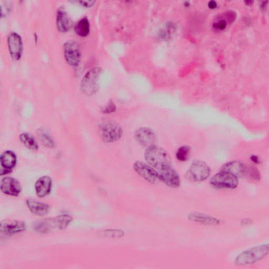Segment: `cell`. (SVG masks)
I'll list each match as a JSON object with an SVG mask.
<instances>
[{
    "instance_id": "obj_17",
    "label": "cell",
    "mask_w": 269,
    "mask_h": 269,
    "mask_svg": "<svg viewBox=\"0 0 269 269\" xmlns=\"http://www.w3.org/2000/svg\"><path fill=\"white\" fill-rule=\"evenodd\" d=\"M52 181L47 176L41 177L36 182L35 189L36 195L40 198H44L51 192Z\"/></svg>"
},
{
    "instance_id": "obj_26",
    "label": "cell",
    "mask_w": 269,
    "mask_h": 269,
    "mask_svg": "<svg viewBox=\"0 0 269 269\" xmlns=\"http://www.w3.org/2000/svg\"><path fill=\"white\" fill-rule=\"evenodd\" d=\"M245 176H247L252 181L257 182L260 180V172L254 167L248 166Z\"/></svg>"
},
{
    "instance_id": "obj_28",
    "label": "cell",
    "mask_w": 269,
    "mask_h": 269,
    "mask_svg": "<svg viewBox=\"0 0 269 269\" xmlns=\"http://www.w3.org/2000/svg\"><path fill=\"white\" fill-rule=\"evenodd\" d=\"M116 109L115 106L114 105L113 103H112V104H110V105H108L105 108H104V112H108V110H110V112H113L114 110Z\"/></svg>"
},
{
    "instance_id": "obj_13",
    "label": "cell",
    "mask_w": 269,
    "mask_h": 269,
    "mask_svg": "<svg viewBox=\"0 0 269 269\" xmlns=\"http://www.w3.org/2000/svg\"><path fill=\"white\" fill-rule=\"evenodd\" d=\"M26 230V224L19 220H6L1 223L0 231L4 235L12 236L24 232Z\"/></svg>"
},
{
    "instance_id": "obj_4",
    "label": "cell",
    "mask_w": 269,
    "mask_h": 269,
    "mask_svg": "<svg viewBox=\"0 0 269 269\" xmlns=\"http://www.w3.org/2000/svg\"><path fill=\"white\" fill-rule=\"evenodd\" d=\"M268 254V245L256 246L242 252L234 261L236 266L250 265L260 262Z\"/></svg>"
},
{
    "instance_id": "obj_2",
    "label": "cell",
    "mask_w": 269,
    "mask_h": 269,
    "mask_svg": "<svg viewBox=\"0 0 269 269\" xmlns=\"http://www.w3.org/2000/svg\"><path fill=\"white\" fill-rule=\"evenodd\" d=\"M98 130L101 139L107 143L118 142L122 138L124 133L120 124L109 119L102 120L98 124Z\"/></svg>"
},
{
    "instance_id": "obj_3",
    "label": "cell",
    "mask_w": 269,
    "mask_h": 269,
    "mask_svg": "<svg viewBox=\"0 0 269 269\" xmlns=\"http://www.w3.org/2000/svg\"><path fill=\"white\" fill-rule=\"evenodd\" d=\"M73 221V218L68 214H64L56 218H48L38 222L35 230L41 234H47L56 230H64Z\"/></svg>"
},
{
    "instance_id": "obj_29",
    "label": "cell",
    "mask_w": 269,
    "mask_h": 269,
    "mask_svg": "<svg viewBox=\"0 0 269 269\" xmlns=\"http://www.w3.org/2000/svg\"><path fill=\"white\" fill-rule=\"evenodd\" d=\"M251 160L252 162L256 164H258L260 162V158H258V157L256 156V155H253V156H252Z\"/></svg>"
},
{
    "instance_id": "obj_5",
    "label": "cell",
    "mask_w": 269,
    "mask_h": 269,
    "mask_svg": "<svg viewBox=\"0 0 269 269\" xmlns=\"http://www.w3.org/2000/svg\"><path fill=\"white\" fill-rule=\"evenodd\" d=\"M211 173L209 166L202 160L192 162L186 173V177L189 180L198 182L208 180Z\"/></svg>"
},
{
    "instance_id": "obj_25",
    "label": "cell",
    "mask_w": 269,
    "mask_h": 269,
    "mask_svg": "<svg viewBox=\"0 0 269 269\" xmlns=\"http://www.w3.org/2000/svg\"><path fill=\"white\" fill-rule=\"evenodd\" d=\"M234 18V16L231 12L226 14V18L224 14L214 22V26L217 30H224L226 27V24L228 23L226 22V20L228 22H232Z\"/></svg>"
},
{
    "instance_id": "obj_14",
    "label": "cell",
    "mask_w": 269,
    "mask_h": 269,
    "mask_svg": "<svg viewBox=\"0 0 269 269\" xmlns=\"http://www.w3.org/2000/svg\"><path fill=\"white\" fill-rule=\"evenodd\" d=\"M2 192L12 196H18L22 192V186L18 181L12 178H6L1 182Z\"/></svg>"
},
{
    "instance_id": "obj_24",
    "label": "cell",
    "mask_w": 269,
    "mask_h": 269,
    "mask_svg": "<svg viewBox=\"0 0 269 269\" xmlns=\"http://www.w3.org/2000/svg\"><path fill=\"white\" fill-rule=\"evenodd\" d=\"M191 149L188 146L180 147L176 152V158L180 162L188 161L190 156Z\"/></svg>"
},
{
    "instance_id": "obj_19",
    "label": "cell",
    "mask_w": 269,
    "mask_h": 269,
    "mask_svg": "<svg viewBox=\"0 0 269 269\" xmlns=\"http://www.w3.org/2000/svg\"><path fill=\"white\" fill-rule=\"evenodd\" d=\"M192 222L204 225L216 226L221 224V220L214 217L198 212H193L188 215Z\"/></svg>"
},
{
    "instance_id": "obj_27",
    "label": "cell",
    "mask_w": 269,
    "mask_h": 269,
    "mask_svg": "<svg viewBox=\"0 0 269 269\" xmlns=\"http://www.w3.org/2000/svg\"><path fill=\"white\" fill-rule=\"evenodd\" d=\"M80 4H81V5L86 6V7H90L91 6H92L95 4L96 2L94 1H82L79 2Z\"/></svg>"
},
{
    "instance_id": "obj_6",
    "label": "cell",
    "mask_w": 269,
    "mask_h": 269,
    "mask_svg": "<svg viewBox=\"0 0 269 269\" xmlns=\"http://www.w3.org/2000/svg\"><path fill=\"white\" fill-rule=\"evenodd\" d=\"M102 70L99 67L92 68L82 78L81 82V90L84 94L92 96L99 88V80Z\"/></svg>"
},
{
    "instance_id": "obj_8",
    "label": "cell",
    "mask_w": 269,
    "mask_h": 269,
    "mask_svg": "<svg viewBox=\"0 0 269 269\" xmlns=\"http://www.w3.org/2000/svg\"><path fill=\"white\" fill-rule=\"evenodd\" d=\"M133 170L142 178L150 184H156L159 180L158 172L148 163L136 161L133 164Z\"/></svg>"
},
{
    "instance_id": "obj_22",
    "label": "cell",
    "mask_w": 269,
    "mask_h": 269,
    "mask_svg": "<svg viewBox=\"0 0 269 269\" xmlns=\"http://www.w3.org/2000/svg\"><path fill=\"white\" fill-rule=\"evenodd\" d=\"M20 140L28 149L33 151H37L38 150V144L34 138L30 134L28 133L20 134Z\"/></svg>"
},
{
    "instance_id": "obj_20",
    "label": "cell",
    "mask_w": 269,
    "mask_h": 269,
    "mask_svg": "<svg viewBox=\"0 0 269 269\" xmlns=\"http://www.w3.org/2000/svg\"><path fill=\"white\" fill-rule=\"evenodd\" d=\"M56 26L62 32H67L70 26V18L64 8H59L56 14Z\"/></svg>"
},
{
    "instance_id": "obj_23",
    "label": "cell",
    "mask_w": 269,
    "mask_h": 269,
    "mask_svg": "<svg viewBox=\"0 0 269 269\" xmlns=\"http://www.w3.org/2000/svg\"><path fill=\"white\" fill-rule=\"evenodd\" d=\"M38 136L45 146L50 148L54 147L55 144L52 138L44 130L42 129L38 130Z\"/></svg>"
},
{
    "instance_id": "obj_15",
    "label": "cell",
    "mask_w": 269,
    "mask_h": 269,
    "mask_svg": "<svg viewBox=\"0 0 269 269\" xmlns=\"http://www.w3.org/2000/svg\"><path fill=\"white\" fill-rule=\"evenodd\" d=\"M247 166L240 161H232L224 164L220 170L228 172L237 178L245 176Z\"/></svg>"
},
{
    "instance_id": "obj_12",
    "label": "cell",
    "mask_w": 269,
    "mask_h": 269,
    "mask_svg": "<svg viewBox=\"0 0 269 269\" xmlns=\"http://www.w3.org/2000/svg\"><path fill=\"white\" fill-rule=\"evenodd\" d=\"M8 44L10 54L13 59L18 60L23 52V43L22 37L17 33H10L8 37Z\"/></svg>"
},
{
    "instance_id": "obj_11",
    "label": "cell",
    "mask_w": 269,
    "mask_h": 269,
    "mask_svg": "<svg viewBox=\"0 0 269 269\" xmlns=\"http://www.w3.org/2000/svg\"><path fill=\"white\" fill-rule=\"evenodd\" d=\"M159 180L168 187L176 188L180 184V178L178 172L172 166L158 170Z\"/></svg>"
},
{
    "instance_id": "obj_9",
    "label": "cell",
    "mask_w": 269,
    "mask_h": 269,
    "mask_svg": "<svg viewBox=\"0 0 269 269\" xmlns=\"http://www.w3.org/2000/svg\"><path fill=\"white\" fill-rule=\"evenodd\" d=\"M64 58L68 64L71 66H78L81 58L80 45L74 40H70L64 44Z\"/></svg>"
},
{
    "instance_id": "obj_21",
    "label": "cell",
    "mask_w": 269,
    "mask_h": 269,
    "mask_svg": "<svg viewBox=\"0 0 269 269\" xmlns=\"http://www.w3.org/2000/svg\"><path fill=\"white\" fill-rule=\"evenodd\" d=\"M90 26L86 17L82 18L78 20L75 26L76 33L80 36H86L90 33Z\"/></svg>"
},
{
    "instance_id": "obj_16",
    "label": "cell",
    "mask_w": 269,
    "mask_h": 269,
    "mask_svg": "<svg viewBox=\"0 0 269 269\" xmlns=\"http://www.w3.org/2000/svg\"><path fill=\"white\" fill-rule=\"evenodd\" d=\"M1 162V175L6 174L12 172L16 164V154L12 151H6L2 153L0 158Z\"/></svg>"
},
{
    "instance_id": "obj_1",
    "label": "cell",
    "mask_w": 269,
    "mask_h": 269,
    "mask_svg": "<svg viewBox=\"0 0 269 269\" xmlns=\"http://www.w3.org/2000/svg\"><path fill=\"white\" fill-rule=\"evenodd\" d=\"M144 158L152 167L158 170L172 166V160L168 152L154 144L146 148Z\"/></svg>"
},
{
    "instance_id": "obj_18",
    "label": "cell",
    "mask_w": 269,
    "mask_h": 269,
    "mask_svg": "<svg viewBox=\"0 0 269 269\" xmlns=\"http://www.w3.org/2000/svg\"><path fill=\"white\" fill-rule=\"evenodd\" d=\"M26 204L30 211L36 216H45L48 214L50 210V205L36 200H28L26 201Z\"/></svg>"
},
{
    "instance_id": "obj_10",
    "label": "cell",
    "mask_w": 269,
    "mask_h": 269,
    "mask_svg": "<svg viewBox=\"0 0 269 269\" xmlns=\"http://www.w3.org/2000/svg\"><path fill=\"white\" fill-rule=\"evenodd\" d=\"M134 137L140 146L146 148L154 146L156 140V134L147 127L138 128L134 132Z\"/></svg>"
},
{
    "instance_id": "obj_7",
    "label": "cell",
    "mask_w": 269,
    "mask_h": 269,
    "mask_svg": "<svg viewBox=\"0 0 269 269\" xmlns=\"http://www.w3.org/2000/svg\"><path fill=\"white\" fill-rule=\"evenodd\" d=\"M210 184L215 188L234 189L239 184V178L228 172L220 170L214 176Z\"/></svg>"
}]
</instances>
